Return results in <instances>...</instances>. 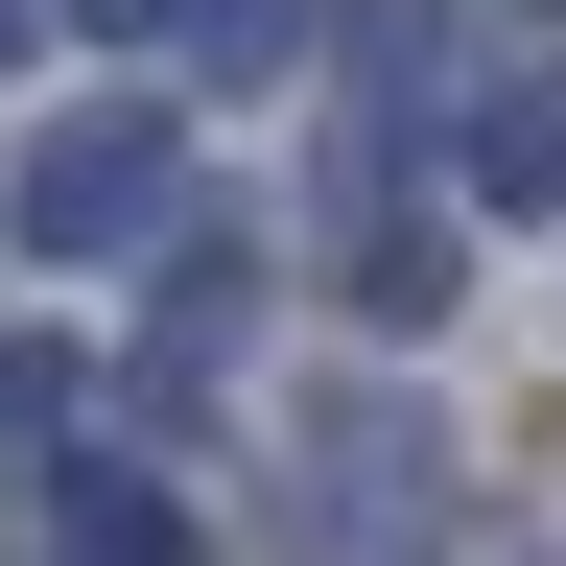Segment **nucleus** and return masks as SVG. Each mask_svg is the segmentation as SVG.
<instances>
[{
	"mask_svg": "<svg viewBox=\"0 0 566 566\" xmlns=\"http://www.w3.org/2000/svg\"><path fill=\"white\" fill-rule=\"evenodd\" d=\"M283 237H307V307L354 354H424V331L472 307V237H495V212L449 189V118H331V166H307Z\"/></svg>",
	"mask_w": 566,
	"mask_h": 566,
	"instance_id": "obj_1",
	"label": "nucleus"
},
{
	"mask_svg": "<svg viewBox=\"0 0 566 566\" xmlns=\"http://www.w3.org/2000/svg\"><path fill=\"white\" fill-rule=\"evenodd\" d=\"M189 71H166V95H48L24 142H0V260H24V283H142V260H166L189 237Z\"/></svg>",
	"mask_w": 566,
	"mask_h": 566,
	"instance_id": "obj_2",
	"label": "nucleus"
},
{
	"mask_svg": "<svg viewBox=\"0 0 566 566\" xmlns=\"http://www.w3.org/2000/svg\"><path fill=\"white\" fill-rule=\"evenodd\" d=\"M283 283H307V237H283V212H212V189H189V237L142 260V378H118V401H142V424H212Z\"/></svg>",
	"mask_w": 566,
	"mask_h": 566,
	"instance_id": "obj_3",
	"label": "nucleus"
},
{
	"mask_svg": "<svg viewBox=\"0 0 566 566\" xmlns=\"http://www.w3.org/2000/svg\"><path fill=\"white\" fill-rule=\"evenodd\" d=\"M472 71H495V48H472V0H331L307 95H331V118H449Z\"/></svg>",
	"mask_w": 566,
	"mask_h": 566,
	"instance_id": "obj_4",
	"label": "nucleus"
},
{
	"mask_svg": "<svg viewBox=\"0 0 566 566\" xmlns=\"http://www.w3.org/2000/svg\"><path fill=\"white\" fill-rule=\"evenodd\" d=\"M71 472H118L95 449V354H71V331H0V520H48Z\"/></svg>",
	"mask_w": 566,
	"mask_h": 566,
	"instance_id": "obj_5",
	"label": "nucleus"
},
{
	"mask_svg": "<svg viewBox=\"0 0 566 566\" xmlns=\"http://www.w3.org/2000/svg\"><path fill=\"white\" fill-rule=\"evenodd\" d=\"M0 566H212V520L189 472H71L48 520H0Z\"/></svg>",
	"mask_w": 566,
	"mask_h": 566,
	"instance_id": "obj_6",
	"label": "nucleus"
},
{
	"mask_svg": "<svg viewBox=\"0 0 566 566\" xmlns=\"http://www.w3.org/2000/svg\"><path fill=\"white\" fill-rule=\"evenodd\" d=\"M449 189L472 212H566V71H472L449 95Z\"/></svg>",
	"mask_w": 566,
	"mask_h": 566,
	"instance_id": "obj_7",
	"label": "nucleus"
},
{
	"mask_svg": "<svg viewBox=\"0 0 566 566\" xmlns=\"http://www.w3.org/2000/svg\"><path fill=\"white\" fill-rule=\"evenodd\" d=\"M307 48H331V0H189V24H166L189 95H307Z\"/></svg>",
	"mask_w": 566,
	"mask_h": 566,
	"instance_id": "obj_8",
	"label": "nucleus"
},
{
	"mask_svg": "<svg viewBox=\"0 0 566 566\" xmlns=\"http://www.w3.org/2000/svg\"><path fill=\"white\" fill-rule=\"evenodd\" d=\"M24 48H48V0H0V71H24Z\"/></svg>",
	"mask_w": 566,
	"mask_h": 566,
	"instance_id": "obj_9",
	"label": "nucleus"
},
{
	"mask_svg": "<svg viewBox=\"0 0 566 566\" xmlns=\"http://www.w3.org/2000/svg\"><path fill=\"white\" fill-rule=\"evenodd\" d=\"M543 24H566V0H543Z\"/></svg>",
	"mask_w": 566,
	"mask_h": 566,
	"instance_id": "obj_10",
	"label": "nucleus"
}]
</instances>
